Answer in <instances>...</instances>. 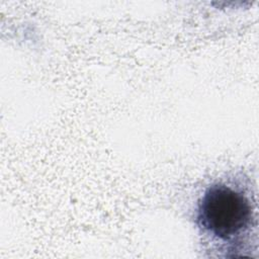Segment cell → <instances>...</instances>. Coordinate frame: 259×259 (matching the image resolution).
<instances>
[{"label": "cell", "instance_id": "1", "mask_svg": "<svg viewBox=\"0 0 259 259\" xmlns=\"http://www.w3.org/2000/svg\"><path fill=\"white\" fill-rule=\"evenodd\" d=\"M252 222V203L238 186L223 182L211 184L198 200L196 224L212 240L237 243L249 232Z\"/></svg>", "mask_w": 259, "mask_h": 259}]
</instances>
